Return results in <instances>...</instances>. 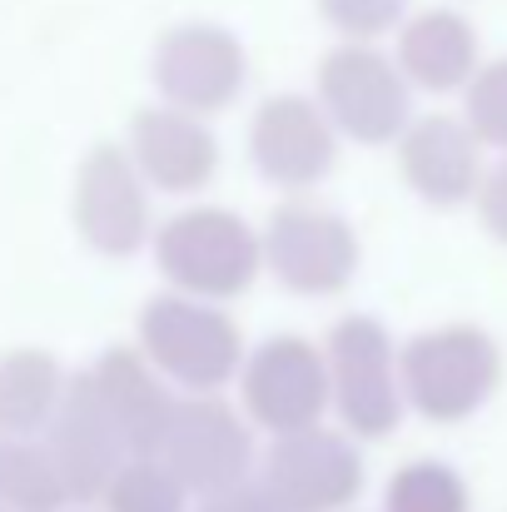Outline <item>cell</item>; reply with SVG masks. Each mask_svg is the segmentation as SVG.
<instances>
[{"label":"cell","instance_id":"cell-7","mask_svg":"<svg viewBox=\"0 0 507 512\" xmlns=\"http://www.w3.org/2000/svg\"><path fill=\"white\" fill-rule=\"evenodd\" d=\"M234 398L249 413V423L269 438L329 423L334 413V383L324 339L309 334H269L249 343V358L234 378Z\"/></svg>","mask_w":507,"mask_h":512},{"label":"cell","instance_id":"cell-11","mask_svg":"<svg viewBox=\"0 0 507 512\" xmlns=\"http://www.w3.org/2000/svg\"><path fill=\"white\" fill-rule=\"evenodd\" d=\"M150 80L165 105L219 120L249 90V50L219 20H179L150 50Z\"/></svg>","mask_w":507,"mask_h":512},{"label":"cell","instance_id":"cell-16","mask_svg":"<svg viewBox=\"0 0 507 512\" xmlns=\"http://www.w3.org/2000/svg\"><path fill=\"white\" fill-rule=\"evenodd\" d=\"M85 373L95 378V393H100V403L110 408V418H115V428H120L130 458H135V453H160L184 393L145 358V348H140V343H115V348H105Z\"/></svg>","mask_w":507,"mask_h":512},{"label":"cell","instance_id":"cell-8","mask_svg":"<svg viewBox=\"0 0 507 512\" xmlns=\"http://www.w3.org/2000/svg\"><path fill=\"white\" fill-rule=\"evenodd\" d=\"M254 478L279 512H353V503L368 488V463H363V443L348 428L314 423L269 438Z\"/></svg>","mask_w":507,"mask_h":512},{"label":"cell","instance_id":"cell-25","mask_svg":"<svg viewBox=\"0 0 507 512\" xmlns=\"http://www.w3.org/2000/svg\"><path fill=\"white\" fill-rule=\"evenodd\" d=\"M194 512H279L269 503V493L259 488V478L239 483V488H224V493H204Z\"/></svg>","mask_w":507,"mask_h":512},{"label":"cell","instance_id":"cell-2","mask_svg":"<svg viewBox=\"0 0 507 512\" xmlns=\"http://www.w3.org/2000/svg\"><path fill=\"white\" fill-rule=\"evenodd\" d=\"M155 269L165 289L234 304L264 279V229L229 204H184L155 229Z\"/></svg>","mask_w":507,"mask_h":512},{"label":"cell","instance_id":"cell-1","mask_svg":"<svg viewBox=\"0 0 507 512\" xmlns=\"http://www.w3.org/2000/svg\"><path fill=\"white\" fill-rule=\"evenodd\" d=\"M398 368H403L408 413H418L433 428L473 423L503 393L507 378L498 334L473 324V319H448V324L408 334Z\"/></svg>","mask_w":507,"mask_h":512},{"label":"cell","instance_id":"cell-4","mask_svg":"<svg viewBox=\"0 0 507 512\" xmlns=\"http://www.w3.org/2000/svg\"><path fill=\"white\" fill-rule=\"evenodd\" d=\"M264 229V274L294 299H338L363 269V239L348 214L314 194H284Z\"/></svg>","mask_w":507,"mask_h":512},{"label":"cell","instance_id":"cell-6","mask_svg":"<svg viewBox=\"0 0 507 512\" xmlns=\"http://www.w3.org/2000/svg\"><path fill=\"white\" fill-rule=\"evenodd\" d=\"M403 339L373 314H343L324 334V358H329V383H334V418L358 443L388 438L403 413V368H398Z\"/></svg>","mask_w":507,"mask_h":512},{"label":"cell","instance_id":"cell-26","mask_svg":"<svg viewBox=\"0 0 507 512\" xmlns=\"http://www.w3.org/2000/svg\"><path fill=\"white\" fill-rule=\"evenodd\" d=\"M0 512H10V508H0Z\"/></svg>","mask_w":507,"mask_h":512},{"label":"cell","instance_id":"cell-17","mask_svg":"<svg viewBox=\"0 0 507 512\" xmlns=\"http://www.w3.org/2000/svg\"><path fill=\"white\" fill-rule=\"evenodd\" d=\"M393 60L418 95H463L483 65V35L458 5H423L398 25Z\"/></svg>","mask_w":507,"mask_h":512},{"label":"cell","instance_id":"cell-20","mask_svg":"<svg viewBox=\"0 0 507 512\" xmlns=\"http://www.w3.org/2000/svg\"><path fill=\"white\" fill-rule=\"evenodd\" d=\"M383 512H473V483L448 458H408L383 483Z\"/></svg>","mask_w":507,"mask_h":512},{"label":"cell","instance_id":"cell-12","mask_svg":"<svg viewBox=\"0 0 507 512\" xmlns=\"http://www.w3.org/2000/svg\"><path fill=\"white\" fill-rule=\"evenodd\" d=\"M254 438H259V428L249 423L239 398L184 393L160 458L189 483L194 498H204V493L239 488L259 473V443Z\"/></svg>","mask_w":507,"mask_h":512},{"label":"cell","instance_id":"cell-3","mask_svg":"<svg viewBox=\"0 0 507 512\" xmlns=\"http://www.w3.org/2000/svg\"><path fill=\"white\" fill-rule=\"evenodd\" d=\"M135 343L179 393H224V388H234V378L249 358V339H244L239 319L229 314V304L194 299L179 289L155 294L140 309Z\"/></svg>","mask_w":507,"mask_h":512},{"label":"cell","instance_id":"cell-18","mask_svg":"<svg viewBox=\"0 0 507 512\" xmlns=\"http://www.w3.org/2000/svg\"><path fill=\"white\" fill-rule=\"evenodd\" d=\"M70 378L55 353L45 348H10L0 353V433L40 438L50 418L60 413Z\"/></svg>","mask_w":507,"mask_h":512},{"label":"cell","instance_id":"cell-13","mask_svg":"<svg viewBox=\"0 0 507 512\" xmlns=\"http://www.w3.org/2000/svg\"><path fill=\"white\" fill-rule=\"evenodd\" d=\"M393 160L418 204L453 214L478 199L483 174H488V145L473 135V125L463 115L428 110V115L408 120V130L393 145Z\"/></svg>","mask_w":507,"mask_h":512},{"label":"cell","instance_id":"cell-24","mask_svg":"<svg viewBox=\"0 0 507 512\" xmlns=\"http://www.w3.org/2000/svg\"><path fill=\"white\" fill-rule=\"evenodd\" d=\"M473 214H478L483 234L507 249V155H498V160L488 165L483 189H478V199H473Z\"/></svg>","mask_w":507,"mask_h":512},{"label":"cell","instance_id":"cell-23","mask_svg":"<svg viewBox=\"0 0 507 512\" xmlns=\"http://www.w3.org/2000/svg\"><path fill=\"white\" fill-rule=\"evenodd\" d=\"M319 20L334 30V40H388L408 20L413 0H314Z\"/></svg>","mask_w":507,"mask_h":512},{"label":"cell","instance_id":"cell-9","mask_svg":"<svg viewBox=\"0 0 507 512\" xmlns=\"http://www.w3.org/2000/svg\"><path fill=\"white\" fill-rule=\"evenodd\" d=\"M70 219L80 244L100 259H135L155 244V189L125 145L100 140L85 150L70 189Z\"/></svg>","mask_w":507,"mask_h":512},{"label":"cell","instance_id":"cell-5","mask_svg":"<svg viewBox=\"0 0 507 512\" xmlns=\"http://www.w3.org/2000/svg\"><path fill=\"white\" fill-rule=\"evenodd\" d=\"M314 95L338 125L343 145H363V150L398 145L408 120L418 115L413 110L418 90L398 70L393 50L373 40H334L314 65Z\"/></svg>","mask_w":507,"mask_h":512},{"label":"cell","instance_id":"cell-10","mask_svg":"<svg viewBox=\"0 0 507 512\" xmlns=\"http://www.w3.org/2000/svg\"><path fill=\"white\" fill-rule=\"evenodd\" d=\"M244 150H249L254 174L269 189H279V194H314L338 170L343 135L329 120V110L319 105V95L279 90V95H264L254 105L249 130H244Z\"/></svg>","mask_w":507,"mask_h":512},{"label":"cell","instance_id":"cell-19","mask_svg":"<svg viewBox=\"0 0 507 512\" xmlns=\"http://www.w3.org/2000/svg\"><path fill=\"white\" fill-rule=\"evenodd\" d=\"M0 508L10 512H65L70 488L45 448V438L0 433Z\"/></svg>","mask_w":507,"mask_h":512},{"label":"cell","instance_id":"cell-14","mask_svg":"<svg viewBox=\"0 0 507 512\" xmlns=\"http://www.w3.org/2000/svg\"><path fill=\"white\" fill-rule=\"evenodd\" d=\"M125 150L140 165V174L150 179V189L169 194V199L204 194L219 179V165H224V150H219L214 125L204 115H189L179 105H165V100L135 110L130 135H125Z\"/></svg>","mask_w":507,"mask_h":512},{"label":"cell","instance_id":"cell-15","mask_svg":"<svg viewBox=\"0 0 507 512\" xmlns=\"http://www.w3.org/2000/svg\"><path fill=\"white\" fill-rule=\"evenodd\" d=\"M65 488H70V503H100L110 478L125 468L130 448L110 418V408L100 403L95 393V378L90 373H75L70 378V393L60 403V413L50 418V428L40 433Z\"/></svg>","mask_w":507,"mask_h":512},{"label":"cell","instance_id":"cell-22","mask_svg":"<svg viewBox=\"0 0 507 512\" xmlns=\"http://www.w3.org/2000/svg\"><path fill=\"white\" fill-rule=\"evenodd\" d=\"M458 100H463L458 115L473 125V135L488 145V155H507V55L483 60Z\"/></svg>","mask_w":507,"mask_h":512},{"label":"cell","instance_id":"cell-21","mask_svg":"<svg viewBox=\"0 0 507 512\" xmlns=\"http://www.w3.org/2000/svg\"><path fill=\"white\" fill-rule=\"evenodd\" d=\"M189 483L169 468L160 453H135L125 458V468L110 478L100 508L105 512H194Z\"/></svg>","mask_w":507,"mask_h":512}]
</instances>
